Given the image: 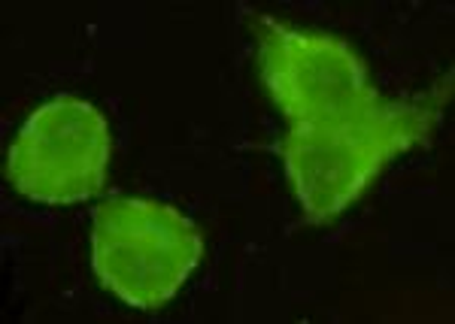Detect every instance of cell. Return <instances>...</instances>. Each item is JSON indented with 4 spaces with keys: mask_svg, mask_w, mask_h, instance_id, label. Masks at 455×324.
<instances>
[{
    "mask_svg": "<svg viewBox=\"0 0 455 324\" xmlns=\"http://www.w3.org/2000/svg\"><path fill=\"white\" fill-rule=\"evenodd\" d=\"M437 107L395 103L386 115L343 128H291L280 154L310 222H331L362 197L395 154L431 134Z\"/></svg>",
    "mask_w": 455,
    "mask_h": 324,
    "instance_id": "obj_1",
    "label": "cell"
},
{
    "mask_svg": "<svg viewBox=\"0 0 455 324\" xmlns=\"http://www.w3.org/2000/svg\"><path fill=\"white\" fill-rule=\"evenodd\" d=\"M261 79L291 128H343L386 115L395 103L379 98L368 67L347 43L328 34L295 31L264 19Z\"/></svg>",
    "mask_w": 455,
    "mask_h": 324,
    "instance_id": "obj_2",
    "label": "cell"
},
{
    "mask_svg": "<svg viewBox=\"0 0 455 324\" xmlns=\"http://www.w3.org/2000/svg\"><path fill=\"white\" fill-rule=\"evenodd\" d=\"M201 255L204 237L197 225L167 203L116 197L94 209V273L128 306H164Z\"/></svg>",
    "mask_w": 455,
    "mask_h": 324,
    "instance_id": "obj_3",
    "label": "cell"
},
{
    "mask_svg": "<svg viewBox=\"0 0 455 324\" xmlns=\"http://www.w3.org/2000/svg\"><path fill=\"white\" fill-rule=\"evenodd\" d=\"M109 124L98 107L73 94L34 109L6 154V176L40 203H79L104 188Z\"/></svg>",
    "mask_w": 455,
    "mask_h": 324,
    "instance_id": "obj_4",
    "label": "cell"
}]
</instances>
